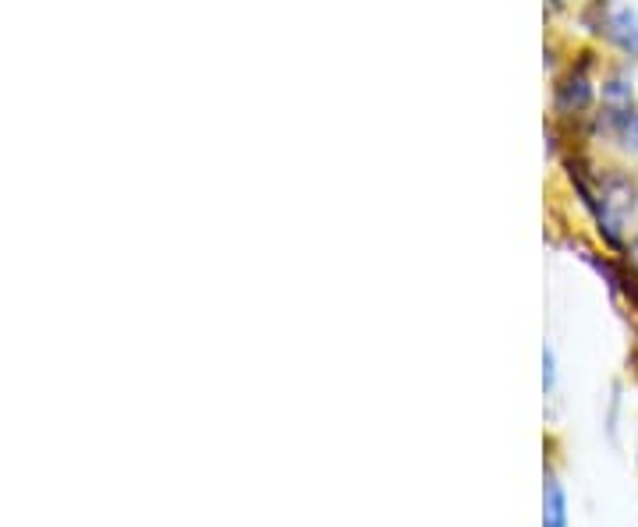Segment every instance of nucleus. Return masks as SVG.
<instances>
[{
	"label": "nucleus",
	"instance_id": "39448f33",
	"mask_svg": "<svg viewBox=\"0 0 638 527\" xmlns=\"http://www.w3.org/2000/svg\"><path fill=\"white\" fill-rule=\"evenodd\" d=\"M553 376H557V372H553V351L546 347L543 351V387L546 390H553Z\"/></svg>",
	"mask_w": 638,
	"mask_h": 527
},
{
	"label": "nucleus",
	"instance_id": "7ed1b4c3",
	"mask_svg": "<svg viewBox=\"0 0 638 527\" xmlns=\"http://www.w3.org/2000/svg\"><path fill=\"white\" fill-rule=\"evenodd\" d=\"M589 99H592V89H589L586 75H575L561 85V110H581Z\"/></svg>",
	"mask_w": 638,
	"mask_h": 527
},
{
	"label": "nucleus",
	"instance_id": "f257e3e1",
	"mask_svg": "<svg viewBox=\"0 0 638 527\" xmlns=\"http://www.w3.org/2000/svg\"><path fill=\"white\" fill-rule=\"evenodd\" d=\"M606 36L617 42L624 53L638 57V14L631 8H614L606 14Z\"/></svg>",
	"mask_w": 638,
	"mask_h": 527
},
{
	"label": "nucleus",
	"instance_id": "f03ea898",
	"mask_svg": "<svg viewBox=\"0 0 638 527\" xmlns=\"http://www.w3.org/2000/svg\"><path fill=\"white\" fill-rule=\"evenodd\" d=\"M543 527H567V495L557 478L543 486Z\"/></svg>",
	"mask_w": 638,
	"mask_h": 527
},
{
	"label": "nucleus",
	"instance_id": "20e7f679",
	"mask_svg": "<svg viewBox=\"0 0 638 527\" xmlns=\"http://www.w3.org/2000/svg\"><path fill=\"white\" fill-rule=\"evenodd\" d=\"M614 121H617L621 138L628 142L631 149H638V110H617V113H614Z\"/></svg>",
	"mask_w": 638,
	"mask_h": 527
}]
</instances>
